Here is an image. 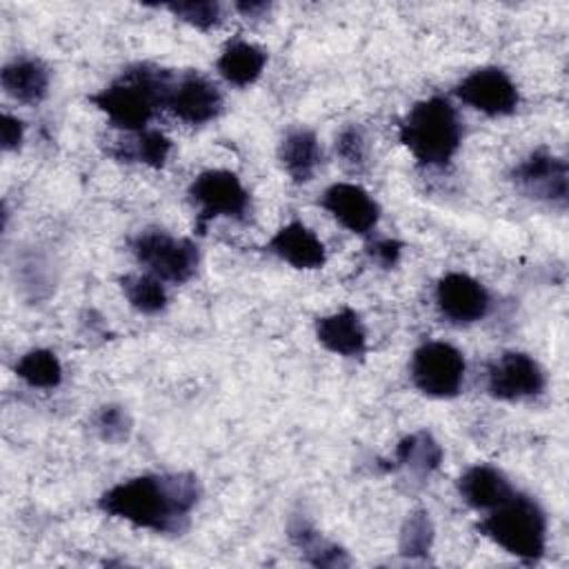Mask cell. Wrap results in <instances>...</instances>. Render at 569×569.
Segmentation results:
<instances>
[{"label":"cell","instance_id":"obj_27","mask_svg":"<svg viewBox=\"0 0 569 569\" xmlns=\"http://www.w3.org/2000/svg\"><path fill=\"white\" fill-rule=\"evenodd\" d=\"M164 9H169L176 18L189 22L196 29H213L220 20H222V9L218 2H169L164 4Z\"/></svg>","mask_w":569,"mask_h":569},{"label":"cell","instance_id":"obj_22","mask_svg":"<svg viewBox=\"0 0 569 569\" xmlns=\"http://www.w3.org/2000/svg\"><path fill=\"white\" fill-rule=\"evenodd\" d=\"M289 538L307 556V560L316 567H347L349 565V556L345 549L325 540L309 522H305L300 518L296 522H291Z\"/></svg>","mask_w":569,"mask_h":569},{"label":"cell","instance_id":"obj_19","mask_svg":"<svg viewBox=\"0 0 569 569\" xmlns=\"http://www.w3.org/2000/svg\"><path fill=\"white\" fill-rule=\"evenodd\" d=\"M267 53L247 40H231L218 56V73L236 87H249L253 84L260 73L264 71Z\"/></svg>","mask_w":569,"mask_h":569},{"label":"cell","instance_id":"obj_16","mask_svg":"<svg viewBox=\"0 0 569 569\" xmlns=\"http://www.w3.org/2000/svg\"><path fill=\"white\" fill-rule=\"evenodd\" d=\"M513 491L516 489L511 487L507 476L491 465H473L458 478L460 498L478 511H489L498 507Z\"/></svg>","mask_w":569,"mask_h":569},{"label":"cell","instance_id":"obj_21","mask_svg":"<svg viewBox=\"0 0 569 569\" xmlns=\"http://www.w3.org/2000/svg\"><path fill=\"white\" fill-rule=\"evenodd\" d=\"M440 462H442V447L429 431L420 429V431L405 436L396 445L391 469L407 467L420 476H425V473L429 476L431 471H436L440 467Z\"/></svg>","mask_w":569,"mask_h":569},{"label":"cell","instance_id":"obj_3","mask_svg":"<svg viewBox=\"0 0 569 569\" xmlns=\"http://www.w3.org/2000/svg\"><path fill=\"white\" fill-rule=\"evenodd\" d=\"M462 136V120L442 96L416 102L400 122V142L425 167L447 164L460 149Z\"/></svg>","mask_w":569,"mask_h":569},{"label":"cell","instance_id":"obj_25","mask_svg":"<svg viewBox=\"0 0 569 569\" xmlns=\"http://www.w3.org/2000/svg\"><path fill=\"white\" fill-rule=\"evenodd\" d=\"M433 545V525L425 509L411 511L400 529V542L398 549L407 558H420L427 556Z\"/></svg>","mask_w":569,"mask_h":569},{"label":"cell","instance_id":"obj_2","mask_svg":"<svg viewBox=\"0 0 569 569\" xmlns=\"http://www.w3.org/2000/svg\"><path fill=\"white\" fill-rule=\"evenodd\" d=\"M169 69L151 64H133L124 69L113 82L102 87L89 100L122 131L147 129V122L158 109H164Z\"/></svg>","mask_w":569,"mask_h":569},{"label":"cell","instance_id":"obj_30","mask_svg":"<svg viewBox=\"0 0 569 569\" xmlns=\"http://www.w3.org/2000/svg\"><path fill=\"white\" fill-rule=\"evenodd\" d=\"M0 138H2V149L4 151H16L22 144L24 138V124L11 113H2V124H0Z\"/></svg>","mask_w":569,"mask_h":569},{"label":"cell","instance_id":"obj_18","mask_svg":"<svg viewBox=\"0 0 569 569\" xmlns=\"http://www.w3.org/2000/svg\"><path fill=\"white\" fill-rule=\"evenodd\" d=\"M7 96L24 104H38L49 91V69L38 58H16L0 71Z\"/></svg>","mask_w":569,"mask_h":569},{"label":"cell","instance_id":"obj_12","mask_svg":"<svg viewBox=\"0 0 569 569\" xmlns=\"http://www.w3.org/2000/svg\"><path fill=\"white\" fill-rule=\"evenodd\" d=\"M436 305L440 313L456 325H471L482 320L491 309V296L476 278L451 271L436 284Z\"/></svg>","mask_w":569,"mask_h":569},{"label":"cell","instance_id":"obj_4","mask_svg":"<svg viewBox=\"0 0 569 569\" xmlns=\"http://www.w3.org/2000/svg\"><path fill=\"white\" fill-rule=\"evenodd\" d=\"M478 531L527 565L538 562L547 549V516L531 496L518 491L489 509Z\"/></svg>","mask_w":569,"mask_h":569},{"label":"cell","instance_id":"obj_8","mask_svg":"<svg viewBox=\"0 0 569 569\" xmlns=\"http://www.w3.org/2000/svg\"><path fill=\"white\" fill-rule=\"evenodd\" d=\"M453 93L471 109L491 118L513 113L520 102L516 82L500 67L473 69L456 84Z\"/></svg>","mask_w":569,"mask_h":569},{"label":"cell","instance_id":"obj_26","mask_svg":"<svg viewBox=\"0 0 569 569\" xmlns=\"http://www.w3.org/2000/svg\"><path fill=\"white\" fill-rule=\"evenodd\" d=\"M93 431L104 442H122L131 433V418L120 405H104L93 413Z\"/></svg>","mask_w":569,"mask_h":569},{"label":"cell","instance_id":"obj_17","mask_svg":"<svg viewBox=\"0 0 569 569\" xmlns=\"http://www.w3.org/2000/svg\"><path fill=\"white\" fill-rule=\"evenodd\" d=\"M278 160L293 182H309L322 162V149L316 133L305 127L289 129L280 140Z\"/></svg>","mask_w":569,"mask_h":569},{"label":"cell","instance_id":"obj_1","mask_svg":"<svg viewBox=\"0 0 569 569\" xmlns=\"http://www.w3.org/2000/svg\"><path fill=\"white\" fill-rule=\"evenodd\" d=\"M200 500V482L191 473H144L107 489L98 507L113 518L156 533L182 531Z\"/></svg>","mask_w":569,"mask_h":569},{"label":"cell","instance_id":"obj_7","mask_svg":"<svg viewBox=\"0 0 569 569\" xmlns=\"http://www.w3.org/2000/svg\"><path fill=\"white\" fill-rule=\"evenodd\" d=\"M189 198L198 204V229L213 218H236L244 220L251 207L249 191L233 171L227 169H207L193 178L189 184Z\"/></svg>","mask_w":569,"mask_h":569},{"label":"cell","instance_id":"obj_11","mask_svg":"<svg viewBox=\"0 0 569 569\" xmlns=\"http://www.w3.org/2000/svg\"><path fill=\"white\" fill-rule=\"evenodd\" d=\"M164 109L189 124H204L222 111V93L198 71H173L167 87Z\"/></svg>","mask_w":569,"mask_h":569},{"label":"cell","instance_id":"obj_23","mask_svg":"<svg viewBox=\"0 0 569 569\" xmlns=\"http://www.w3.org/2000/svg\"><path fill=\"white\" fill-rule=\"evenodd\" d=\"M127 302L140 313H160L167 307V289L153 273H127L120 278Z\"/></svg>","mask_w":569,"mask_h":569},{"label":"cell","instance_id":"obj_13","mask_svg":"<svg viewBox=\"0 0 569 569\" xmlns=\"http://www.w3.org/2000/svg\"><path fill=\"white\" fill-rule=\"evenodd\" d=\"M320 207L329 211L345 229L358 236H367L373 231L380 218L378 202L353 182H336L327 187L320 196Z\"/></svg>","mask_w":569,"mask_h":569},{"label":"cell","instance_id":"obj_24","mask_svg":"<svg viewBox=\"0 0 569 569\" xmlns=\"http://www.w3.org/2000/svg\"><path fill=\"white\" fill-rule=\"evenodd\" d=\"M16 376L36 389H56L62 382V365L49 349H31L16 362Z\"/></svg>","mask_w":569,"mask_h":569},{"label":"cell","instance_id":"obj_6","mask_svg":"<svg viewBox=\"0 0 569 569\" xmlns=\"http://www.w3.org/2000/svg\"><path fill=\"white\" fill-rule=\"evenodd\" d=\"M465 356L449 342L431 340L420 345L409 365L411 382L429 398H453L465 380Z\"/></svg>","mask_w":569,"mask_h":569},{"label":"cell","instance_id":"obj_5","mask_svg":"<svg viewBox=\"0 0 569 569\" xmlns=\"http://www.w3.org/2000/svg\"><path fill=\"white\" fill-rule=\"evenodd\" d=\"M136 260L160 280L182 284L198 271L200 251L189 238H176L164 229H144L131 240Z\"/></svg>","mask_w":569,"mask_h":569},{"label":"cell","instance_id":"obj_14","mask_svg":"<svg viewBox=\"0 0 569 569\" xmlns=\"http://www.w3.org/2000/svg\"><path fill=\"white\" fill-rule=\"evenodd\" d=\"M267 249L296 269H320L327 262V251L320 238L300 220L280 227Z\"/></svg>","mask_w":569,"mask_h":569},{"label":"cell","instance_id":"obj_20","mask_svg":"<svg viewBox=\"0 0 569 569\" xmlns=\"http://www.w3.org/2000/svg\"><path fill=\"white\" fill-rule=\"evenodd\" d=\"M171 151V140L160 133L158 129H140V131H124V138H118L116 144L109 149L122 162H142L153 169H160Z\"/></svg>","mask_w":569,"mask_h":569},{"label":"cell","instance_id":"obj_10","mask_svg":"<svg viewBox=\"0 0 569 569\" xmlns=\"http://www.w3.org/2000/svg\"><path fill=\"white\" fill-rule=\"evenodd\" d=\"M547 378L542 367L522 351H507L498 356L487 369V391L507 402L529 400L545 391Z\"/></svg>","mask_w":569,"mask_h":569},{"label":"cell","instance_id":"obj_28","mask_svg":"<svg viewBox=\"0 0 569 569\" xmlns=\"http://www.w3.org/2000/svg\"><path fill=\"white\" fill-rule=\"evenodd\" d=\"M336 153L347 167L360 169L367 162V140L362 129L356 124H347L345 129H340V133L336 136Z\"/></svg>","mask_w":569,"mask_h":569},{"label":"cell","instance_id":"obj_29","mask_svg":"<svg viewBox=\"0 0 569 569\" xmlns=\"http://www.w3.org/2000/svg\"><path fill=\"white\" fill-rule=\"evenodd\" d=\"M400 253H402V242L398 240H391V238H380V240H373L369 244V256L385 269L389 267H396V262L400 260Z\"/></svg>","mask_w":569,"mask_h":569},{"label":"cell","instance_id":"obj_15","mask_svg":"<svg viewBox=\"0 0 569 569\" xmlns=\"http://www.w3.org/2000/svg\"><path fill=\"white\" fill-rule=\"evenodd\" d=\"M318 342L342 358H358L367 351V331L358 311L345 307L316 320Z\"/></svg>","mask_w":569,"mask_h":569},{"label":"cell","instance_id":"obj_31","mask_svg":"<svg viewBox=\"0 0 569 569\" xmlns=\"http://www.w3.org/2000/svg\"><path fill=\"white\" fill-rule=\"evenodd\" d=\"M236 9L242 11L249 18H258L260 13H264L269 9V4H264V2H238Z\"/></svg>","mask_w":569,"mask_h":569},{"label":"cell","instance_id":"obj_9","mask_svg":"<svg viewBox=\"0 0 569 569\" xmlns=\"http://www.w3.org/2000/svg\"><path fill=\"white\" fill-rule=\"evenodd\" d=\"M511 180L533 200H542L558 209H565L567 204V160L547 149H538L520 160L511 169Z\"/></svg>","mask_w":569,"mask_h":569}]
</instances>
